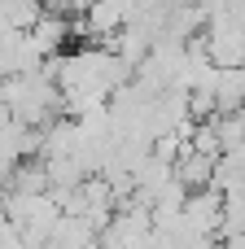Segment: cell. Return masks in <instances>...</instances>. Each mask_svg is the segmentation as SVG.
Instances as JSON below:
<instances>
[{"label":"cell","instance_id":"6da1fadb","mask_svg":"<svg viewBox=\"0 0 245 249\" xmlns=\"http://www.w3.org/2000/svg\"><path fill=\"white\" fill-rule=\"evenodd\" d=\"M206 92H210V105H215L219 114L245 109V66H219Z\"/></svg>","mask_w":245,"mask_h":249}]
</instances>
